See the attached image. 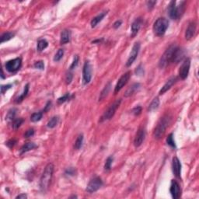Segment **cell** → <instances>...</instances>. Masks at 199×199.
<instances>
[{
  "instance_id": "1",
  "label": "cell",
  "mask_w": 199,
  "mask_h": 199,
  "mask_svg": "<svg viewBox=\"0 0 199 199\" xmlns=\"http://www.w3.org/2000/svg\"><path fill=\"white\" fill-rule=\"evenodd\" d=\"M54 165L52 164H48L44 168L42 176L40 179V190L42 192H46L48 189L51 180L53 177V172H54Z\"/></svg>"
},
{
  "instance_id": "9",
  "label": "cell",
  "mask_w": 199,
  "mask_h": 199,
  "mask_svg": "<svg viewBox=\"0 0 199 199\" xmlns=\"http://www.w3.org/2000/svg\"><path fill=\"white\" fill-rule=\"evenodd\" d=\"M103 185V181H102L100 177H96L91 179L90 180L89 184H87V191L89 193H93V192L97 191Z\"/></svg>"
},
{
  "instance_id": "21",
  "label": "cell",
  "mask_w": 199,
  "mask_h": 199,
  "mask_svg": "<svg viewBox=\"0 0 199 199\" xmlns=\"http://www.w3.org/2000/svg\"><path fill=\"white\" fill-rule=\"evenodd\" d=\"M107 11L103 12V13H100L99 15H97L96 17H93L92 19V20H91V22H90V24H91V26H92L93 28L95 27L100 22H101V21L103 20V18L105 17V16H107Z\"/></svg>"
},
{
  "instance_id": "10",
  "label": "cell",
  "mask_w": 199,
  "mask_h": 199,
  "mask_svg": "<svg viewBox=\"0 0 199 199\" xmlns=\"http://www.w3.org/2000/svg\"><path fill=\"white\" fill-rule=\"evenodd\" d=\"M140 47H141V44L139 42H136L132 47V51L130 53L129 57H128L127 62H126V66L129 67L133 64V62H135V59L137 58L138 55H139V51H140Z\"/></svg>"
},
{
  "instance_id": "39",
  "label": "cell",
  "mask_w": 199,
  "mask_h": 199,
  "mask_svg": "<svg viewBox=\"0 0 199 199\" xmlns=\"http://www.w3.org/2000/svg\"><path fill=\"white\" fill-rule=\"evenodd\" d=\"M142 107H140V106H137V107H134L133 109L132 110V113L134 115H135V116H139V115L142 113Z\"/></svg>"
},
{
  "instance_id": "44",
  "label": "cell",
  "mask_w": 199,
  "mask_h": 199,
  "mask_svg": "<svg viewBox=\"0 0 199 199\" xmlns=\"http://www.w3.org/2000/svg\"><path fill=\"white\" fill-rule=\"evenodd\" d=\"M135 73L138 75H142L144 74V69H143V68L142 67L141 65H139V66H138V68L136 69V70H135Z\"/></svg>"
},
{
  "instance_id": "32",
  "label": "cell",
  "mask_w": 199,
  "mask_h": 199,
  "mask_svg": "<svg viewBox=\"0 0 199 199\" xmlns=\"http://www.w3.org/2000/svg\"><path fill=\"white\" fill-rule=\"evenodd\" d=\"M72 98V96H71V94H70L69 93H66L65 95H63L62 96H61V97L58 98V103L61 104V103H65V102H67V101H69V100H70Z\"/></svg>"
},
{
  "instance_id": "5",
  "label": "cell",
  "mask_w": 199,
  "mask_h": 199,
  "mask_svg": "<svg viewBox=\"0 0 199 199\" xmlns=\"http://www.w3.org/2000/svg\"><path fill=\"white\" fill-rule=\"evenodd\" d=\"M169 27V21L164 17L158 18L153 24V32L155 35L161 37L164 35L167 28Z\"/></svg>"
},
{
  "instance_id": "13",
  "label": "cell",
  "mask_w": 199,
  "mask_h": 199,
  "mask_svg": "<svg viewBox=\"0 0 199 199\" xmlns=\"http://www.w3.org/2000/svg\"><path fill=\"white\" fill-rule=\"evenodd\" d=\"M170 192L171 196H172L173 199H177L180 197L181 190H180V187L178 183H177V181L174 180H171Z\"/></svg>"
},
{
  "instance_id": "27",
  "label": "cell",
  "mask_w": 199,
  "mask_h": 199,
  "mask_svg": "<svg viewBox=\"0 0 199 199\" xmlns=\"http://www.w3.org/2000/svg\"><path fill=\"white\" fill-rule=\"evenodd\" d=\"M17 108H12L8 111L7 115L6 116V121H13L15 119L16 115H17Z\"/></svg>"
},
{
  "instance_id": "12",
  "label": "cell",
  "mask_w": 199,
  "mask_h": 199,
  "mask_svg": "<svg viewBox=\"0 0 199 199\" xmlns=\"http://www.w3.org/2000/svg\"><path fill=\"white\" fill-rule=\"evenodd\" d=\"M191 67V59L189 58H185L183 62L182 65L180 66V70H179V75L181 79H185L188 76Z\"/></svg>"
},
{
  "instance_id": "14",
  "label": "cell",
  "mask_w": 199,
  "mask_h": 199,
  "mask_svg": "<svg viewBox=\"0 0 199 199\" xmlns=\"http://www.w3.org/2000/svg\"><path fill=\"white\" fill-rule=\"evenodd\" d=\"M172 170L173 173L177 178H180L181 174V164L177 156H174L172 160Z\"/></svg>"
},
{
  "instance_id": "23",
  "label": "cell",
  "mask_w": 199,
  "mask_h": 199,
  "mask_svg": "<svg viewBox=\"0 0 199 199\" xmlns=\"http://www.w3.org/2000/svg\"><path fill=\"white\" fill-rule=\"evenodd\" d=\"M29 89H30V84L29 83H27V84H26V86L24 87V89H23V92L22 93V94H20L18 97L16 99L15 102L17 103H20L21 102L24 100V98L26 97V96H27V94H28V92H29Z\"/></svg>"
},
{
  "instance_id": "25",
  "label": "cell",
  "mask_w": 199,
  "mask_h": 199,
  "mask_svg": "<svg viewBox=\"0 0 199 199\" xmlns=\"http://www.w3.org/2000/svg\"><path fill=\"white\" fill-rule=\"evenodd\" d=\"M160 99L159 97H155L154 99L152 100V101L151 102L149 106L148 107V111H154L156 109H158V107L160 106Z\"/></svg>"
},
{
  "instance_id": "15",
  "label": "cell",
  "mask_w": 199,
  "mask_h": 199,
  "mask_svg": "<svg viewBox=\"0 0 199 199\" xmlns=\"http://www.w3.org/2000/svg\"><path fill=\"white\" fill-rule=\"evenodd\" d=\"M143 20L142 18H137L134 20V22L132 23V26H131V37L132 38H135V36L137 35V34L139 33V30L141 28Z\"/></svg>"
},
{
  "instance_id": "37",
  "label": "cell",
  "mask_w": 199,
  "mask_h": 199,
  "mask_svg": "<svg viewBox=\"0 0 199 199\" xmlns=\"http://www.w3.org/2000/svg\"><path fill=\"white\" fill-rule=\"evenodd\" d=\"M34 67L35 69H38L40 70H44V63L43 61H38V62H34Z\"/></svg>"
},
{
  "instance_id": "43",
  "label": "cell",
  "mask_w": 199,
  "mask_h": 199,
  "mask_svg": "<svg viewBox=\"0 0 199 199\" xmlns=\"http://www.w3.org/2000/svg\"><path fill=\"white\" fill-rule=\"evenodd\" d=\"M12 87V84H7V85H2L1 86V93L4 94L5 92H6L8 90H10Z\"/></svg>"
},
{
  "instance_id": "24",
  "label": "cell",
  "mask_w": 199,
  "mask_h": 199,
  "mask_svg": "<svg viewBox=\"0 0 199 199\" xmlns=\"http://www.w3.org/2000/svg\"><path fill=\"white\" fill-rule=\"evenodd\" d=\"M111 82H109V83H107L105 87H104V88L103 89V90H102L101 93H100V94L99 101H101V100H103L104 99V98H105L107 95H108V93H109V92H110V90H111Z\"/></svg>"
},
{
  "instance_id": "31",
  "label": "cell",
  "mask_w": 199,
  "mask_h": 199,
  "mask_svg": "<svg viewBox=\"0 0 199 199\" xmlns=\"http://www.w3.org/2000/svg\"><path fill=\"white\" fill-rule=\"evenodd\" d=\"M58 117L57 116L53 117V118H51L48 121V122H47V127L49 128H54L55 126L58 124Z\"/></svg>"
},
{
  "instance_id": "35",
  "label": "cell",
  "mask_w": 199,
  "mask_h": 199,
  "mask_svg": "<svg viewBox=\"0 0 199 199\" xmlns=\"http://www.w3.org/2000/svg\"><path fill=\"white\" fill-rule=\"evenodd\" d=\"M64 55V50L63 49H58V51H57L56 54L54 56V58H53V60L55 61V62H59L62 58Z\"/></svg>"
},
{
  "instance_id": "28",
  "label": "cell",
  "mask_w": 199,
  "mask_h": 199,
  "mask_svg": "<svg viewBox=\"0 0 199 199\" xmlns=\"http://www.w3.org/2000/svg\"><path fill=\"white\" fill-rule=\"evenodd\" d=\"M48 46V42L45 39H41L38 41V45H37V49L38 51H42L44 50L46 47Z\"/></svg>"
},
{
  "instance_id": "7",
  "label": "cell",
  "mask_w": 199,
  "mask_h": 199,
  "mask_svg": "<svg viewBox=\"0 0 199 199\" xmlns=\"http://www.w3.org/2000/svg\"><path fill=\"white\" fill-rule=\"evenodd\" d=\"M22 66V59L21 58H16L14 59L8 61L5 64L6 69L10 73H15L19 71Z\"/></svg>"
},
{
  "instance_id": "16",
  "label": "cell",
  "mask_w": 199,
  "mask_h": 199,
  "mask_svg": "<svg viewBox=\"0 0 199 199\" xmlns=\"http://www.w3.org/2000/svg\"><path fill=\"white\" fill-rule=\"evenodd\" d=\"M145 137V131L144 128H140L138 131L137 134L135 135V140H134V145L135 147H139L142 144L144 141Z\"/></svg>"
},
{
  "instance_id": "34",
  "label": "cell",
  "mask_w": 199,
  "mask_h": 199,
  "mask_svg": "<svg viewBox=\"0 0 199 199\" xmlns=\"http://www.w3.org/2000/svg\"><path fill=\"white\" fill-rule=\"evenodd\" d=\"M167 143L168 145L172 147L173 148H176V143L173 139V134L170 133L167 138Z\"/></svg>"
},
{
  "instance_id": "4",
  "label": "cell",
  "mask_w": 199,
  "mask_h": 199,
  "mask_svg": "<svg viewBox=\"0 0 199 199\" xmlns=\"http://www.w3.org/2000/svg\"><path fill=\"white\" fill-rule=\"evenodd\" d=\"M170 116L168 115H164L160 119V121H158L157 124H156V128H155L154 132H153V136L155 139H160L164 136L167 127L169 126L170 123Z\"/></svg>"
},
{
  "instance_id": "17",
  "label": "cell",
  "mask_w": 199,
  "mask_h": 199,
  "mask_svg": "<svg viewBox=\"0 0 199 199\" xmlns=\"http://www.w3.org/2000/svg\"><path fill=\"white\" fill-rule=\"evenodd\" d=\"M196 23L194 21H191L188 25V28L185 32V38L187 40L191 39L196 32Z\"/></svg>"
},
{
  "instance_id": "26",
  "label": "cell",
  "mask_w": 199,
  "mask_h": 199,
  "mask_svg": "<svg viewBox=\"0 0 199 199\" xmlns=\"http://www.w3.org/2000/svg\"><path fill=\"white\" fill-rule=\"evenodd\" d=\"M14 36H15V33L13 32L4 33V34H2V36H1V41H0V42H1V44H2L4 43V42L8 41H10L12 38H14Z\"/></svg>"
},
{
  "instance_id": "33",
  "label": "cell",
  "mask_w": 199,
  "mask_h": 199,
  "mask_svg": "<svg viewBox=\"0 0 199 199\" xmlns=\"http://www.w3.org/2000/svg\"><path fill=\"white\" fill-rule=\"evenodd\" d=\"M23 118H15L12 122V128L14 130L18 129L23 124Z\"/></svg>"
},
{
  "instance_id": "6",
  "label": "cell",
  "mask_w": 199,
  "mask_h": 199,
  "mask_svg": "<svg viewBox=\"0 0 199 199\" xmlns=\"http://www.w3.org/2000/svg\"><path fill=\"white\" fill-rule=\"evenodd\" d=\"M121 103V99H118L117 100L115 103H112V104L108 107V109L103 113V115H102L100 119V122H103L105 121H108L112 118L114 115H115V112H116L117 109H118L119 106H120Z\"/></svg>"
},
{
  "instance_id": "42",
  "label": "cell",
  "mask_w": 199,
  "mask_h": 199,
  "mask_svg": "<svg viewBox=\"0 0 199 199\" xmlns=\"http://www.w3.org/2000/svg\"><path fill=\"white\" fill-rule=\"evenodd\" d=\"M75 173H76V171L73 167H69L66 170V174L69 175V176H74L75 175Z\"/></svg>"
},
{
  "instance_id": "47",
  "label": "cell",
  "mask_w": 199,
  "mask_h": 199,
  "mask_svg": "<svg viewBox=\"0 0 199 199\" xmlns=\"http://www.w3.org/2000/svg\"><path fill=\"white\" fill-rule=\"evenodd\" d=\"M121 23H122V21L121 20H117L116 22H115V23H114L113 26H114V28H115V29L118 28L119 26H120L121 25Z\"/></svg>"
},
{
  "instance_id": "19",
  "label": "cell",
  "mask_w": 199,
  "mask_h": 199,
  "mask_svg": "<svg viewBox=\"0 0 199 199\" xmlns=\"http://www.w3.org/2000/svg\"><path fill=\"white\" fill-rule=\"evenodd\" d=\"M176 82H177V78L176 77L170 78V79L169 80H167V83L164 85V87H162L161 90H160V93H160V95L165 93L167 91H168V90H169L171 87H173Z\"/></svg>"
},
{
  "instance_id": "29",
  "label": "cell",
  "mask_w": 199,
  "mask_h": 199,
  "mask_svg": "<svg viewBox=\"0 0 199 199\" xmlns=\"http://www.w3.org/2000/svg\"><path fill=\"white\" fill-rule=\"evenodd\" d=\"M83 135L80 134V135H78L77 139L75 140V144H74V148L76 149V150H79L82 148L83 146Z\"/></svg>"
},
{
  "instance_id": "45",
  "label": "cell",
  "mask_w": 199,
  "mask_h": 199,
  "mask_svg": "<svg viewBox=\"0 0 199 199\" xmlns=\"http://www.w3.org/2000/svg\"><path fill=\"white\" fill-rule=\"evenodd\" d=\"M146 4L148 10H152V9H153L154 6H156V1H148V2H147Z\"/></svg>"
},
{
  "instance_id": "50",
  "label": "cell",
  "mask_w": 199,
  "mask_h": 199,
  "mask_svg": "<svg viewBox=\"0 0 199 199\" xmlns=\"http://www.w3.org/2000/svg\"><path fill=\"white\" fill-rule=\"evenodd\" d=\"M1 78H2V79H5V75H4L3 69H2V74H1Z\"/></svg>"
},
{
  "instance_id": "30",
  "label": "cell",
  "mask_w": 199,
  "mask_h": 199,
  "mask_svg": "<svg viewBox=\"0 0 199 199\" xmlns=\"http://www.w3.org/2000/svg\"><path fill=\"white\" fill-rule=\"evenodd\" d=\"M43 111H39V112L34 113L31 116H30V121L32 122H37L39 121L43 117Z\"/></svg>"
},
{
  "instance_id": "38",
  "label": "cell",
  "mask_w": 199,
  "mask_h": 199,
  "mask_svg": "<svg viewBox=\"0 0 199 199\" xmlns=\"http://www.w3.org/2000/svg\"><path fill=\"white\" fill-rule=\"evenodd\" d=\"M78 63H79V56H78V55H75V57H74L73 58V61H72L71 66H70L69 67V69L72 70L73 69H75V68L78 66Z\"/></svg>"
},
{
  "instance_id": "11",
  "label": "cell",
  "mask_w": 199,
  "mask_h": 199,
  "mask_svg": "<svg viewBox=\"0 0 199 199\" xmlns=\"http://www.w3.org/2000/svg\"><path fill=\"white\" fill-rule=\"evenodd\" d=\"M131 75H132V72L128 71L121 76V78L118 79V83H117L116 86H115V94L118 93L128 83V82L130 79V77H131Z\"/></svg>"
},
{
  "instance_id": "8",
  "label": "cell",
  "mask_w": 199,
  "mask_h": 199,
  "mask_svg": "<svg viewBox=\"0 0 199 199\" xmlns=\"http://www.w3.org/2000/svg\"><path fill=\"white\" fill-rule=\"evenodd\" d=\"M92 79V66L90 61L87 60L84 62L83 68V84L87 85Z\"/></svg>"
},
{
  "instance_id": "46",
  "label": "cell",
  "mask_w": 199,
  "mask_h": 199,
  "mask_svg": "<svg viewBox=\"0 0 199 199\" xmlns=\"http://www.w3.org/2000/svg\"><path fill=\"white\" fill-rule=\"evenodd\" d=\"M16 143H17V141H16V140H14V139H11L10 141H8L7 142H6V145L9 147V148H13V147L16 145Z\"/></svg>"
},
{
  "instance_id": "48",
  "label": "cell",
  "mask_w": 199,
  "mask_h": 199,
  "mask_svg": "<svg viewBox=\"0 0 199 199\" xmlns=\"http://www.w3.org/2000/svg\"><path fill=\"white\" fill-rule=\"evenodd\" d=\"M51 101H48V102H47V104H46V106H45L43 112L44 113L45 111H48V109H50V108H51Z\"/></svg>"
},
{
  "instance_id": "41",
  "label": "cell",
  "mask_w": 199,
  "mask_h": 199,
  "mask_svg": "<svg viewBox=\"0 0 199 199\" xmlns=\"http://www.w3.org/2000/svg\"><path fill=\"white\" fill-rule=\"evenodd\" d=\"M34 135V128H30V129H28L26 132H25V134H24V135H23V136H24V138L27 139V138L32 137Z\"/></svg>"
},
{
  "instance_id": "20",
  "label": "cell",
  "mask_w": 199,
  "mask_h": 199,
  "mask_svg": "<svg viewBox=\"0 0 199 199\" xmlns=\"http://www.w3.org/2000/svg\"><path fill=\"white\" fill-rule=\"evenodd\" d=\"M71 36L72 33L69 30H63L61 33L60 36V43L61 44H67L70 41V39H71Z\"/></svg>"
},
{
  "instance_id": "40",
  "label": "cell",
  "mask_w": 199,
  "mask_h": 199,
  "mask_svg": "<svg viewBox=\"0 0 199 199\" xmlns=\"http://www.w3.org/2000/svg\"><path fill=\"white\" fill-rule=\"evenodd\" d=\"M72 78H73V75L72 72H68L66 75V84H70L72 83Z\"/></svg>"
},
{
  "instance_id": "2",
  "label": "cell",
  "mask_w": 199,
  "mask_h": 199,
  "mask_svg": "<svg viewBox=\"0 0 199 199\" xmlns=\"http://www.w3.org/2000/svg\"><path fill=\"white\" fill-rule=\"evenodd\" d=\"M177 48H178V47H177V45L172 44L166 50L165 52L164 53V55H162V57L160 58V62H159L160 68L164 69L167 66H169L170 63L173 62L175 53L177 51Z\"/></svg>"
},
{
  "instance_id": "36",
  "label": "cell",
  "mask_w": 199,
  "mask_h": 199,
  "mask_svg": "<svg viewBox=\"0 0 199 199\" xmlns=\"http://www.w3.org/2000/svg\"><path fill=\"white\" fill-rule=\"evenodd\" d=\"M113 160H114L113 156H109V157H107V160H106L105 162V164H104V170H105L108 171L111 169V165H112Z\"/></svg>"
},
{
  "instance_id": "49",
  "label": "cell",
  "mask_w": 199,
  "mask_h": 199,
  "mask_svg": "<svg viewBox=\"0 0 199 199\" xmlns=\"http://www.w3.org/2000/svg\"><path fill=\"white\" fill-rule=\"evenodd\" d=\"M27 197V195L26 194H19V195H17V197H16V198L17 199H25Z\"/></svg>"
},
{
  "instance_id": "3",
  "label": "cell",
  "mask_w": 199,
  "mask_h": 199,
  "mask_svg": "<svg viewBox=\"0 0 199 199\" xmlns=\"http://www.w3.org/2000/svg\"><path fill=\"white\" fill-rule=\"evenodd\" d=\"M185 10V2H181L179 6H176V1H171L168 6V15L174 20H179L184 14Z\"/></svg>"
},
{
  "instance_id": "22",
  "label": "cell",
  "mask_w": 199,
  "mask_h": 199,
  "mask_svg": "<svg viewBox=\"0 0 199 199\" xmlns=\"http://www.w3.org/2000/svg\"><path fill=\"white\" fill-rule=\"evenodd\" d=\"M37 145L34 142H26L20 148V154H23L25 152H29V151L32 150L34 148H37Z\"/></svg>"
},
{
  "instance_id": "18",
  "label": "cell",
  "mask_w": 199,
  "mask_h": 199,
  "mask_svg": "<svg viewBox=\"0 0 199 199\" xmlns=\"http://www.w3.org/2000/svg\"><path fill=\"white\" fill-rule=\"evenodd\" d=\"M140 88H141V84H140V83H134L128 90H126L125 93H124V96H125V97H129V96H132L135 93H137L138 91L140 90Z\"/></svg>"
}]
</instances>
